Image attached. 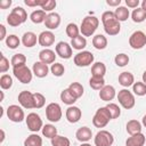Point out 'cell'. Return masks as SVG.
I'll use <instances>...</instances> for the list:
<instances>
[{
	"label": "cell",
	"mask_w": 146,
	"mask_h": 146,
	"mask_svg": "<svg viewBox=\"0 0 146 146\" xmlns=\"http://www.w3.org/2000/svg\"><path fill=\"white\" fill-rule=\"evenodd\" d=\"M139 3H140L139 0H125V5H127L129 8H132V9L138 8Z\"/></svg>",
	"instance_id": "f907efd6"
},
{
	"label": "cell",
	"mask_w": 146,
	"mask_h": 146,
	"mask_svg": "<svg viewBox=\"0 0 146 146\" xmlns=\"http://www.w3.org/2000/svg\"><path fill=\"white\" fill-rule=\"evenodd\" d=\"M111 120H112V117H111V114H110L107 107L106 106L105 107H99L96 111V113L92 117V124L96 128H104V127L107 125V123Z\"/></svg>",
	"instance_id": "277c9868"
},
{
	"label": "cell",
	"mask_w": 146,
	"mask_h": 146,
	"mask_svg": "<svg viewBox=\"0 0 146 146\" xmlns=\"http://www.w3.org/2000/svg\"><path fill=\"white\" fill-rule=\"evenodd\" d=\"M89 84L94 90H100L106 86L104 78H99V76H91L89 80Z\"/></svg>",
	"instance_id": "836d02e7"
},
{
	"label": "cell",
	"mask_w": 146,
	"mask_h": 146,
	"mask_svg": "<svg viewBox=\"0 0 146 146\" xmlns=\"http://www.w3.org/2000/svg\"><path fill=\"white\" fill-rule=\"evenodd\" d=\"M129 44L132 49H141L146 46V34L143 31H135L129 38Z\"/></svg>",
	"instance_id": "8fae6325"
},
{
	"label": "cell",
	"mask_w": 146,
	"mask_h": 146,
	"mask_svg": "<svg viewBox=\"0 0 146 146\" xmlns=\"http://www.w3.org/2000/svg\"><path fill=\"white\" fill-rule=\"evenodd\" d=\"M116 97H117V100H119L120 105L125 110H131L136 104L133 94L131 91H129L128 89L120 90Z\"/></svg>",
	"instance_id": "8992f818"
},
{
	"label": "cell",
	"mask_w": 146,
	"mask_h": 146,
	"mask_svg": "<svg viewBox=\"0 0 146 146\" xmlns=\"http://www.w3.org/2000/svg\"><path fill=\"white\" fill-rule=\"evenodd\" d=\"M13 86V78L9 74H2L0 78V87L2 90L10 89Z\"/></svg>",
	"instance_id": "60d3db41"
},
{
	"label": "cell",
	"mask_w": 146,
	"mask_h": 146,
	"mask_svg": "<svg viewBox=\"0 0 146 146\" xmlns=\"http://www.w3.org/2000/svg\"><path fill=\"white\" fill-rule=\"evenodd\" d=\"M143 82L146 84V71L143 73Z\"/></svg>",
	"instance_id": "680465c9"
},
{
	"label": "cell",
	"mask_w": 146,
	"mask_h": 146,
	"mask_svg": "<svg viewBox=\"0 0 146 146\" xmlns=\"http://www.w3.org/2000/svg\"><path fill=\"white\" fill-rule=\"evenodd\" d=\"M141 124H143V125L146 128V114L143 116V120H141Z\"/></svg>",
	"instance_id": "11a10c76"
},
{
	"label": "cell",
	"mask_w": 146,
	"mask_h": 146,
	"mask_svg": "<svg viewBox=\"0 0 146 146\" xmlns=\"http://www.w3.org/2000/svg\"><path fill=\"white\" fill-rule=\"evenodd\" d=\"M98 25H99V19L96 16H86L82 19L80 32L83 36H91L98 29Z\"/></svg>",
	"instance_id": "3957f363"
},
{
	"label": "cell",
	"mask_w": 146,
	"mask_h": 146,
	"mask_svg": "<svg viewBox=\"0 0 146 146\" xmlns=\"http://www.w3.org/2000/svg\"><path fill=\"white\" fill-rule=\"evenodd\" d=\"M49 67L47 64L42 63V62H35L33 64V67H32V72L33 74L36 76V78H44L48 75V72H49Z\"/></svg>",
	"instance_id": "d6986e66"
},
{
	"label": "cell",
	"mask_w": 146,
	"mask_h": 146,
	"mask_svg": "<svg viewBox=\"0 0 146 146\" xmlns=\"http://www.w3.org/2000/svg\"><path fill=\"white\" fill-rule=\"evenodd\" d=\"M95 146H112L114 143L113 135L107 130H100L94 138Z\"/></svg>",
	"instance_id": "30bf717a"
},
{
	"label": "cell",
	"mask_w": 146,
	"mask_h": 146,
	"mask_svg": "<svg viewBox=\"0 0 146 146\" xmlns=\"http://www.w3.org/2000/svg\"><path fill=\"white\" fill-rule=\"evenodd\" d=\"M25 63H26V57H25V55H23V54H15V55L11 57V59H10V64H11L13 67H15V66H21V65H25Z\"/></svg>",
	"instance_id": "ab89813d"
},
{
	"label": "cell",
	"mask_w": 146,
	"mask_h": 146,
	"mask_svg": "<svg viewBox=\"0 0 146 146\" xmlns=\"http://www.w3.org/2000/svg\"><path fill=\"white\" fill-rule=\"evenodd\" d=\"M26 19H27V13L22 7H15L7 16V23L13 27L19 26L21 24L25 23Z\"/></svg>",
	"instance_id": "7a4b0ae2"
},
{
	"label": "cell",
	"mask_w": 146,
	"mask_h": 146,
	"mask_svg": "<svg viewBox=\"0 0 146 146\" xmlns=\"http://www.w3.org/2000/svg\"><path fill=\"white\" fill-rule=\"evenodd\" d=\"M46 17H47V14H46V11H43L42 9L34 10V11H32L31 15H30V19H31L32 23H34V24L44 23Z\"/></svg>",
	"instance_id": "4316f807"
},
{
	"label": "cell",
	"mask_w": 146,
	"mask_h": 146,
	"mask_svg": "<svg viewBox=\"0 0 146 146\" xmlns=\"http://www.w3.org/2000/svg\"><path fill=\"white\" fill-rule=\"evenodd\" d=\"M51 146H71V141L67 137L57 135L51 139Z\"/></svg>",
	"instance_id": "74e56055"
},
{
	"label": "cell",
	"mask_w": 146,
	"mask_h": 146,
	"mask_svg": "<svg viewBox=\"0 0 146 146\" xmlns=\"http://www.w3.org/2000/svg\"><path fill=\"white\" fill-rule=\"evenodd\" d=\"M60 100L64 103V104H66V105H70V106H72L75 102H76V98L73 96V94L70 91V89L68 88H66V89H64L62 92H60Z\"/></svg>",
	"instance_id": "f546056e"
},
{
	"label": "cell",
	"mask_w": 146,
	"mask_h": 146,
	"mask_svg": "<svg viewBox=\"0 0 146 146\" xmlns=\"http://www.w3.org/2000/svg\"><path fill=\"white\" fill-rule=\"evenodd\" d=\"M56 50V55H58L60 58L63 59H68L73 56V51H72V46L65 41H60L56 44L55 47Z\"/></svg>",
	"instance_id": "4fadbf2b"
},
{
	"label": "cell",
	"mask_w": 146,
	"mask_h": 146,
	"mask_svg": "<svg viewBox=\"0 0 146 146\" xmlns=\"http://www.w3.org/2000/svg\"><path fill=\"white\" fill-rule=\"evenodd\" d=\"M132 91L137 96H145L146 95V84L143 81L141 82L137 81L132 84Z\"/></svg>",
	"instance_id": "7bdbcfd3"
},
{
	"label": "cell",
	"mask_w": 146,
	"mask_h": 146,
	"mask_svg": "<svg viewBox=\"0 0 146 146\" xmlns=\"http://www.w3.org/2000/svg\"><path fill=\"white\" fill-rule=\"evenodd\" d=\"M36 41H38V38H36V34L33 33V32H25L22 36V43L24 47L26 48H32L36 44Z\"/></svg>",
	"instance_id": "cb8c5ba5"
},
{
	"label": "cell",
	"mask_w": 146,
	"mask_h": 146,
	"mask_svg": "<svg viewBox=\"0 0 146 146\" xmlns=\"http://www.w3.org/2000/svg\"><path fill=\"white\" fill-rule=\"evenodd\" d=\"M44 25L50 31V30H56L59 25H60V16L57 13H49L47 14L46 21H44Z\"/></svg>",
	"instance_id": "e0dca14e"
},
{
	"label": "cell",
	"mask_w": 146,
	"mask_h": 146,
	"mask_svg": "<svg viewBox=\"0 0 146 146\" xmlns=\"http://www.w3.org/2000/svg\"><path fill=\"white\" fill-rule=\"evenodd\" d=\"M71 46L75 50H82L87 46V40H86L84 36L79 35V36H76V38H74V39L71 40Z\"/></svg>",
	"instance_id": "1f68e13d"
},
{
	"label": "cell",
	"mask_w": 146,
	"mask_h": 146,
	"mask_svg": "<svg viewBox=\"0 0 146 146\" xmlns=\"http://www.w3.org/2000/svg\"><path fill=\"white\" fill-rule=\"evenodd\" d=\"M56 59V54L49 48H44L39 52V60L44 64H54Z\"/></svg>",
	"instance_id": "ac0fdd59"
},
{
	"label": "cell",
	"mask_w": 146,
	"mask_h": 146,
	"mask_svg": "<svg viewBox=\"0 0 146 146\" xmlns=\"http://www.w3.org/2000/svg\"><path fill=\"white\" fill-rule=\"evenodd\" d=\"M119 83L122 87H124V88H128V87L132 86L135 83V76H133V74L131 72H127V71L120 73V75H119Z\"/></svg>",
	"instance_id": "603a6c76"
},
{
	"label": "cell",
	"mask_w": 146,
	"mask_h": 146,
	"mask_svg": "<svg viewBox=\"0 0 146 146\" xmlns=\"http://www.w3.org/2000/svg\"><path fill=\"white\" fill-rule=\"evenodd\" d=\"M92 46L98 49V50H103L107 47V39L105 35L103 34H96L92 38Z\"/></svg>",
	"instance_id": "83f0119b"
},
{
	"label": "cell",
	"mask_w": 146,
	"mask_h": 146,
	"mask_svg": "<svg viewBox=\"0 0 146 146\" xmlns=\"http://www.w3.org/2000/svg\"><path fill=\"white\" fill-rule=\"evenodd\" d=\"M11 6V1L10 0H1L0 1V8L1 9H8Z\"/></svg>",
	"instance_id": "816d5d0a"
},
{
	"label": "cell",
	"mask_w": 146,
	"mask_h": 146,
	"mask_svg": "<svg viewBox=\"0 0 146 146\" xmlns=\"http://www.w3.org/2000/svg\"><path fill=\"white\" fill-rule=\"evenodd\" d=\"M13 74L14 76L22 83H30L33 78V72L26 66V65H21V66H15L13 67Z\"/></svg>",
	"instance_id": "5b68a950"
},
{
	"label": "cell",
	"mask_w": 146,
	"mask_h": 146,
	"mask_svg": "<svg viewBox=\"0 0 146 146\" xmlns=\"http://www.w3.org/2000/svg\"><path fill=\"white\" fill-rule=\"evenodd\" d=\"M106 73V66L104 63L102 62H96L92 64L91 66V76H99V78H104Z\"/></svg>",
	"instance_id": "d4e9b609"
},
{
	"label": "cell",
	"mask_w": 146,
	"mask_h": 146,
	"mask_svg": "<svg viewBox=\"0 0 146 146\" xmlns=\"http://www.w3.org/2000/svg\"><path fill=\"white\" fill-rule=\"evenodd\" d=\"M6 38H7L6 36V27H5V25L0 24V41L5 40Z\"/></svg>",
	"instance_id": "db71d44e"
},
{
	"label": "cell",
	"mask_w": 146,
	"mask_h": 146,
	"mask_svg": "<svg viewBox=\"0 0 146 146\" xmlns=\"http://www.w3.org/2000/svg\"><path fill=\"white\" fill-rule=\"evenodd\" d=\"M102 23L104 26V31L108 35H116L121 31L120 22L116 19L114 11L106 10L102 14Z\"/></svg>",
	"instance_id": "6da1fadb"
},
{
	"label": "cell",
	"mask_w": 146,
	"mask_h": 146,
	"mask_svg": "<svg viewBox=\"0 0 146 146\" xmlns=\"http://www.w3.org/2000/svg\"><path fill=\"white\" fill-rule=\"evenodd\" d=\"M50 72L52 73L54 76H62L65 73V67L60 63H54L50 66Z\"/></svg>",
	"instance_id": "ee69618b"
},
{
	"label": "cell",
	"mask_w": 146,
	"mask_h": 146,
	"mask_svg": "<svg viewBox=\"0 0 146 146\" xmlns=\"http://www.w3.org/2000/svg\"><path fill=\"white\" fill-rule=\"evenodd\" d=\"M56 1L55 0H44L43 1V3L41 5V9L43 10V11H50V13H52V10L56 8Z\"/></svg>",
	"instance_id": "7dc6e473"
},
{
	"label": "cell",
	"mask_w": 146,
	"mask_h": 146,
	"mask_svg": "<svg viewBox=\"0 0 146 146\" xmlns=\"http://www.w3.org/2000/svg\"><path fill=\"white\" fill-rule=\"evenodd\" d=\"M65 32H66V35H67L68 38H71V40L80 35V29L78 27V25H76L75 23H70V24H67Z\"/></svg>",
	"instance_id": "d590c367"
},
{
	"label": "cell",
	"mask_w": 146,
	"mask_h": 146,
	"mask_svg": "<svg viewBox=\"0 0 146 146\" xmlns=\"http://www.w3.org/2000/svg\"><path fill=\"white\" fill-rule=\"evenodd\" d=\"M131 18L135 23H141L146 21V11L141 8H136L131 14Z\"/></svg>",
	"instance_id": "e575fe53"
},
{
	"label": "cell",
	"mask_w": 146,
	"mask_h": 146,
	"mask_svg": "<svg viewBox=\"0 0 146 146\" xmlns=\"http://www.w3.org/2000/svg\"><path fill=\"white\" fill-rule=\"evenodd\" d=\"M114 15L116 17V19L119 22H125L129 16H130V13H129V9L127 7H123V6H119L115 10H114Z\"/></svg>",
	"instance_id": "f1b7e54d"
},
{
	"label": "cell",
	"mask_w": 146,
	"mask_h": 146,
	"mask_svg": "<svg viewBox=\"0 0 146 146\" xmlns=\"http://www.w3.org/2000/svg\"><path fill=\"white\" fill-rule=\"evenodd\" d=\"M42 135L46 137V138H49V139H52L54 137L57 136V128L52 124H46L43 125L42 128Z\"/></svg>",
	"instance_id": "8d00e7d4"
},
{
	"label": "cell",
	"mask_w": 146,
	"mask_h": 146,
	"mask_svg": "<svg viewBox=\"0 0 146 146\" xmlns=\"http://www.w3.org/2000/svg\"><path fill=\"white\" fill-rule=\"evenodd\" d=\"M106 107H107V110H108V112H110V114H111L112 120L117 119V117L121 115V110H120V107H119L117 104H115V103H110V104L106 105Z\"/></svg>",
	"instance_id": "b9f144b4"
},
{
	"label": "cell",
	"mask_w": 146,
	"mask_h": 146,
	"mask_svg": "<svg viewBox=\"0 0 146 146\" xmlns=\"http://www.w3.org/2000/svg\"><path fill=\"white\" fill-rule=\"evenodd\" d=\"M65 116H66V120L70 122V123H76L80 121L81 116H82V112L81 110L78 107V106H68L66 112H65Z\"/></svg>",
	"instance_id": "9a60e30c"
},
{
	"label": "cell",
	"mask_w": 146,
	"mask_h": 146,
	"mask_svg": "<svg viewBox=\"0 0 146 146\" xmlns=\"http://www.w3.org/2000/svg\"><path fill=\"white\" fill-rule=\"evenodd\" d=\"M106 3L111 7H119L120 3H121V0H106Z\"/></svg>",
	"instance_id": "f5cc1de1"
},
{
	"label": "cell",
	"mask_w": 146,
	"mask_h": 146,
	"mask_svg": "<svg viewBox=\"0 0 146 146\" xmlns=\"http://www.w3.org/2000/svg\"><path fill=\"white\" fill-rule=\"evenodd\" d=\"M114 62L119 67H123L129 63V56L127 54H123V52L117 54L114 58Z\"/></svg>",
	"instance_id": "f6af8a7d"
},
{
	"label": "cell",
	"mask_w": 146,
	"mask_h": 146,
	"mask_svg": "<svg viewBox=\"0 0 146 146\" xmlns=\"http://www.w3.org/2000/svg\"><path fill=\"white\" fill-rule=\"evenodd\" d=\"M9 70V60L6 58L5 55L1 54V59H0V72L6 73Z\"/></svg>",
	"instance_id": "c3c4849f"
},
{
	"label": "cell",
	"mask_w": 146,
	"mask_h": 146,
	"mask_svg": "<svg viewBox=\"0 0 146 146\" xmlns=\"http://www.w3.org/2000/svg\"><path fill=\"white\" fill-rule=\"evenodd\" d=\"M33 99H34V108H41L46 104V97L40 92H34Z\"/></svg>",
	"instance_id": "bcb514c9"
},
{
	"label": "cell",
	"mask_w": 146,
	"mask_h": 146,
	"mask_svg": "<svg viewBox=\"0 0 146 146\" xmlns=\"http://www.w3.org/2000/svg\"><path fill=\"white\" fill-rule=\"evenodd\" d=\"M62 107L57 103H50L46 107V117L50 122H58L62 119Z\"/></svg>",
	"instance_id": "9c48e42d"
},
{
	"label": "cell",
	"mask_w": 146,
	"mask_h": 146,
	"mask_svg": "<svg viewBox=\"0 0 146 146\" xmlns=\"http://www.w3.org/2000/svg\"><path fill=\"white\" fill-rule=\"evenodd\" d=\"M80 146H91V145H90V144H88V143H82Z\"/></svg>",
	"instance_id": "91938a15"
},
{
	"label": "cell",
	"mask_w": 146,
	"mask_h": 146,
	"mask_svg": "<svg viewBox=\"0 0 146 146\" xmlns=\"http://www.w3.org/2000/svg\"><path fill=\"white\" fill-rule=\"evenodd\" d=\"M145 141H146V137L140 132L128 137V139L125 140V146H144Z\"/></svg>",
	"instance_id": "7402d4cb"
},
{
	"label": "cell",
	"mask_w": 146,
	"mask_h": 146,
	"mask_svg": "<svg viewBox=\"0 0 146 146\" xmlns=\"http://www.w3.org/2000/svg\"><path fill=\"white\" fill-rule=\"evenodd\" d=\"M141 9H144L145 11H146V0H144V1H141V7H140Z\"/></svg>",
	"instance_id": "9f6ffc18"
},
{
	"label": "cell",
	"mask_w": 146,
	"mask_h": 146,
	"mask_svg": "<svg viewBox=\"0 0 146 146\" xmlns=\"http://www.w3.org/2000/svg\"><path fill=\"white\" fill-rule=\"evenodd\" d=\"M125 128H127V132L130 136L137 135V133H140L141 132V123L139 121H137V120H130V121H128Z\"/></svg>",
	"instance_id": "484cf974"
},
{
	"label": "cell",
	"mask_w": 146,
	"mask_h": 146,
	"mask_svg": "<svg viewBox=\"0 0 146 146\" xmlns=\"http://www.w3.org/2000/svg\"><path fill=\"white\" fill-rule=\"evenodd\" d=\"M116 95V91H115V88L113 86H105L104 88H102L99 90V98L104 102H110L112 100Z\"/></svg>",
	"instance_id": "ffe728a7"
},
{
	"label": "cell",
	"mask_w": 146,
	"mask_h": 146,
	"mask_svg": "<svg viewBox=\"0 0 146 146\" xmlns=\"http://www.w3.org/2000/svg\"><path fill=\"white\" fill-rule=\"evenodd\" d=\"M94 59H95V57H94L92 52L87 51V50H82L74 56L73 62L79 67H87L94 63Z\"/></svg>",
	"instance_id": "ba28073f"
},
{
	"label": "cell",
	"mask_w": 146,
	"mask_h": 146,
	"mask_svg": "<svg viewBox=\"0 0 146 146\" xmlns=\"http://www.w3.org/2000/svg\"><path fill=\"white\" fill-rule=\"evenodd\" d=\"M24 146H42V138L38 133H31L25 138Z\"/></svg>",
	"instance_id": "4dcf8cb0"
},
{
	"label": "cell",
	"mask_w": 146,
	"mask_h": 146,
	"mask_svg": "<svg viewBox=\"0 0 146 146\" xmlns=\"http://www.w3.org/2000/svg\"><path fill=\"white\" fill-rule=\"evenodd\" d=\"M7 116L11 122L19 123L25 119L24 111L18 105H9L7 108Z\"/></svg>",
	"instance_id": "7c38bea8"
},
{
	"label": "cell",
	"mask_w": 146,
	"mask_h": 146,
	"mask_svg": "<svg viewBox=\"0 0 146 146\" xmlns=\"http://www.w3.org/2000/svg\"><path fill=\"white\" fill-rule=\"evenodd\" d=\"M44 0H25V5L29 6V7H36V6H40L43 3Z\"/></svg>",
	"instance_id": "681fc988"
},
{
	"label": "cell",
	"mask_w": 146,
	"mask_h": 146,
	"mask_svg": "<svg viewBox=\"0 0 146 146\" xmlns=\"http://www.w3.org/2000/svg\"><path fill=\"white\" fill-rule=\"evenodd\" d=\"M18 103L24 108H34L33 94L27 90H23L18 94Z\"/></svg>",
	"instance_id": "5bb4252c"
},
{
	"label": "cell",
	"mask_w": 146,
	"mask_h": 146,
	"mask_svg": "<svg viewBox=\"0 0 146 146\" xmlns=\"http://www.w3.org/2000/svg\"><path fill=\"white\" fill-rule=\"evenodd\" d=\"M25 121H26V127L30 131H32L33 133L38 132L39 130H42L43 128V122H42V119L40 117L39 114L32 112L30 114H27V116L25 117Z\"/></svg>",
	"instance_id": "52a82bcc"
},
{
	"label": "cell",
	"mask_w": 146,
	"mask_h": 146,
	"mask_svg": "<svg viewBox=\"0 0 146 146\" xmlns=\"http://www.w3.org/2000/svg\"><path fill=\"white\" fill-rule=\"evenodd\" d=\"M3 140H5V131H3L2 129H1V140H0V141L2 143Z\"/></svg>",
	"instance_id": "6f0895ef"
},
{
	"label": "cell",
	"mask_w": 146,
	"mask_h": 146,
	"mask_svg": "<svg viewBox=\"0 0 146 146\" xmlns=\"http://www.w3.org/2000/svg\"><path fill=\"white\" fill-rule=\"evenodd\" d=\"M38 42H39L40 46H42L44 48H48V47L54 44V42H55V34L51 31H43V32H41L39 34Z\"/></svg>",
	"instance_id": "2e32d148"
},
{
	"label": "cell",
	"mask_w": 146,
	"mask_h": 146,
	"mask_svg": "<svg viewBox=\"0 0 146 146\" xmlns=\"http://www.w3.org/2000/svg\"><path fill=\"white\" fill-rule=\"evenodd\" d=\"M21 43V40L17 35L15 34H10L6 38V46L9 48V49H16Z\"/></svg>",
	"instance_id": "f35d334b"
},
{
	"label": "cell",
	"mask_w": 146,
	"mask_h": 146,
	"mask_svg": "<svg viewBox=\"0 0 146 146\" xmlns=\"http://www.w3.org/2000/svg\"><path fill=\"white\" fill-rule=\"evenodd\" d=\"M68 89H70V91L73 94V96L76 98V99H79L80 97H82V95H83V86L80 83V82H72L70 86H68Z\"/></svg>",
	"instance_id": "d6a6232c"
},
{
	"label": "cell",
	"mask_w": 146,
	"mask_h": 146,
	"mask_svg": "<svg viewBox=\"0 0 146 146\" xmlns=\"http://www.w3.org/2000/svg\"><path fill=\"white\" fill-rule=\"evenodd\" d=\"M3 97H5V95H3V91H1V100H3Z\"/></svg>",
	"instance_id": "94428289"
},
{
	"label": "cell",
	"mask_w": 146,
	"mask_h": 146,
	"mask_svg": "<svg viewBox=\"0 0 146 146\" xmlns=\"http://www.w3.org/2000/svg\"><path fill=\"white\" fill-rule=\"evenodd\" d=\"M75 137H76V139H78L79 141H81V143H87V141H89V140L91 139V137H92V131H91V129L88 128V127H81V128H79V129L76 130Z\"/></svg>",
	"instance_id": "44dd1931"
}]
</instances>
